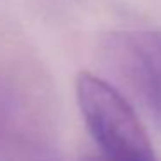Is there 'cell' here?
Listing matches in <instances>:
<instances>
[{"label": "cell", "instance_id": "obj_1", "mask_svg": "<svg viewBox=\"0 0 161 161\" xmlns=\"http://www.w3.org/2000/svg\"><path fill=\"white\" fill-rule=\"evenodd\" d=\"M75 94L101 156L109 161H158L147 130L114 85L90 71H80Z\"/></svg>", "mask_w": 161, "mask_h": 161}, {"label": "cell", "instance_id": "obj_2", "mask_svg": "<svg viewBox=\"0 0 161 161\" xmlns=\"http://www.w3.org/2000/svg\"><path fill=\"white\" fill-rule=\"evenodd\" d=\"M102 56L144 108L161 119V31H111L102 40Z\"/></svg>", "mask_w": 161, "mask_h": 161}, {"label": "cell", "instance_id": "obj_3", "mask_svg": "<svg viewBox=\"0 0 161 161\" xmlns=\"http://www.w3.org/2000/svg\"><path fill=\"white\" fill-rule=\"evenodd\" d=\"M0 161H56L52 151L0 114Z\"/></svg>", "mask_w": 161, "mask_h": 161}, {"label": "cell", "instance_id": "obj_4", "mask_svg": "<svg viewBox=\"0 0 161 161\" xmlns=\"http://www.w3.org/2000/svg\"><path fill=\"white\" fill-rule=\"evenodd\" d=\"M80 161H109V159H106L101 154H87V156H83Z\"/></svg>", "mask_w": 161, "mask_h": 161}]
</instances>
